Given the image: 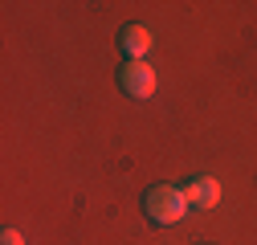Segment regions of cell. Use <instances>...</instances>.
<instances>
[{
	"label": "cell",
	"instance_id": "cell-5",
	"mask_svg": "<svg viewBox=\"0 0 257 245\" xmlns=\"http://www.w3.org/2000/svg\"><path fill=\"white\" fill-rule=\"evenodd\" d=\"M5 245H25V237L17 229H5Z\"/></svg>",
	"mask_w": 257,
	"mask_h": 245
},
{
	"label": "cell",
	"instance_id": "cell-1",
	"mask_svg": "<svg viewBox=\"0 0 257 245\" xmlns=\"http://www.w3.org/2000/svg\"><path fill=\"white\" fill-rule=\"evenodd\" d=\"M143 212H147L151 225H176V221H184L188 200H184L180 188H172V184H155L143 196Z\"/></svg>",
	"mask_w": 257,
	"mask_h": 245
},
{
	"label": "cell",
	"instance_id": "cell-3",
	"mask_svg": "<svg viewBox=\"0 0 257 245\" xmlns=\"http://www.w3.org/2000/svg\"><path fill=\"white\" fill-rule=\"evenodd\" d=\"M180 192H184L188 208H200V212H204V208H212V204L220 200V184H216L212 176H200V180H188Z\"/></svg>",
	"mask_w": 257,
	"mask_h": 245
},
{
	"label": "cell",
	"instance_id": "cell-2",
	"mask_svg": "<svg viewBox=\"0 0 257 245\" xmlns=\"http://www.w3.org/2000/svg\"><path fill=\"white\" fill-rule=\"evenodd\" d=\"M118 86H122V94H131V98H151L155 94V70L147 61H122Z\"/></svg>",
	"mask_w": 257,
	"mask_h": 245
},
{
	"label": "cell",
	"instance_id": "cell-4",
	"mask_svg": "<svg viewBox=\"0 0 257 245\" xmlns=\"http://www.w3.org/2000/svg\"><path fill=\"white\" fill-rule=\"evenodd\" d=\"M118 49L126 61H143L147 49H151V33L143 25H122V33H118Z\"/></svg>",
	"mask_w": 257,
	"mask_h": 245
}]
</instances>
